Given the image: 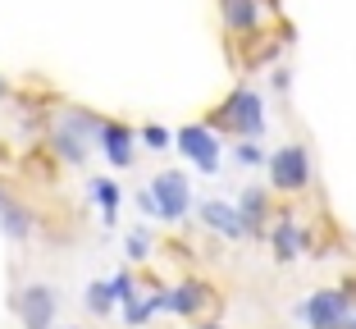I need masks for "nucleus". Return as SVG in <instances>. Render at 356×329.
I'll use <instances>...</instances> for the list:
<instances>
[{
    "label": "nucleus",
    "mask_w": 356,
    "mask_h": 329,
    "mask_svg": "<svg viewBox=\"0 0 356 329\" xmlns=\"http://www.w3.org/2000/svg\"><path fill=\"white\" fill-rule=\"evenodd\" d=\"M178 151H183V156H188L201 174H215V170H220V138H215V128H206V124L178 128Z\"/></svg>",
    "instance_id": "6"
},
{
    "label": "nucleus",
    "mask_w": 356,
    "mask_h": 329,
    "mask_svg": "<svg viewBox=\"0 0 356 329\" xmlns=\"http://www.w3.org/2000/svg\"><path fill=\"white\" fill-rule=\"evenodd\" d=\"M87 192H92V202L101 206L105 224H115V211H119V183H115V179H92V183H87Z\"/></svg>",
    "instance_id": "13"
},
{
    "label": "nucleus",
    "mask_w": 356,
    "mask_h": 329,
    "mask_svg": "<svg viewBox=\"0 0 356 329\" xmlns=\"http://www.w3.org/2000/svg\"><path fill=\"white\" fill-rule=\"evenodd\" d=\"M297 316L311 329H343L347 320H352V298H347L343 288H320V293H311V298L297 307Z\"/></svg>",
    "instance_id": "2"
},
{
    "label": "nucleus",
    "mask_w": 356,
    "mask_h": 329,
    "mask_svg": "<svg viewBox=\"0 0 356 329\" xmlns=\"http://www.w3.org/2000/svg\"><path fill=\"white\" fill-rule=\"evenodd\" d=\"M124 252H128V261H147V252H151V238H147V234H128Z\"/></svg>",
    "instance_id": "17"
},
{
    "label": "nucleus",
    "mask_w": 356,
    "mask_h": 329,
    "mask_svg": "<svg viewBox=\"0 0 356 329\" xmlns=\"http://www.w3.org/2000/svg\"><path fill=\"white\" fill-rule=\"evenodd\" d=\"M115 288H110V279H96L92 288H87V311H92V316H110V311H115Z\"/></svg>",
    "instance_id": "16"
},
{
    "label": "nucleus",
    "mask_w": 356,
    "mask_h": 329,
    "mask_svg": "<svg viewBox=\"0 0 356 329\" xmlns=\"http://www.w3.org/2000/svg\"><path fill=\"white\" fill-rule=\"evenodd\" d=\"M206 302H210L206 284H178V288H169V293H156V298H151V307H156V311H178V316H192V311H201Z\"/></svg>",
    "instance_id": "9"
},
{
    "label": "nucleus",
    "mask_w": 356,
    "mask_h": 329,
    "mask_svg": "<svg viewBox=\"0 0 356 329\" xmlns=\"http://www.w3.org/2000/svg\"><path fill=\"white\" fill-rule=\"evenodd\" d=\"M197 329H224V325H197Z\"/></svg>",
    "instance_id": "22"
},
{
    "label": "nucleus",
    "mask_w": 356,
    "mask_h": 329,
    "mask_svg": "<svg viewBox=\"0 0 356 329\" xmlns=\"http://www.w3.org/2000/svg\"><path fill=\"white\" fill-rule=\"evenodd\" d=\"M142 142H147L151 151H169V142H174V138H169L160 124H151V128H142Z\"/></svg>",
    "instance_id": "18"
},
{
    "label": "nucleus",
    "mask_w": 356,
    "mask_h": 329,
    "mask_svg": "<svg viewBox=\"0 0 356 329\" xmlns=\"http://www.w3.org/2000/svg\"><path fill=\"white\" fill-rule=\"evenodd\" d=\"M220 128L238 133L242 142H247V138L261 142V133H265V101H261V92H252V87H238V92H233L229 101L220 106Z\"/></svg>",
    "instance_id": "1"
},
{
    "label": "nucleus",
    "mask_w": 356,
    "mask_h": 329,
    "mask_svg": "<svg viewBox=\"0 0 356 329\" xmlns=\"http://www.w3.org/2000/svg\"><path fill=\"white\" fill-rule=\"evenodd\" d=\"M101 119H87L83 110H69V115L55 124V151H60L69 165H83L87 160V138H96Z\"/></svg>",
    "instance_id": "4"
},
{
    "label": "nucleus",
    "mask_w": 356,
    "mask_h": 329,
    "mask_svg": "<svg viewBox=\"0 0 356 329\" xmlns=\"http://www.w3.org/2000/svg\"><path fill=\"white\" fill-rule=\"evenodd\" d=\"M270 183L279 192H302L306 183H311V151L302 147V142H293V147H279L270 160Z\"/></svg>",
    "instance_id": "3"
},
{
    "label": "nucleus",
    "mask_w": 356,
    "mask_h": 329,
    "mask_svg": "<svg viewBox=\"0 0 356 329\" xmlns=\"http://www.w3.org/2000/svg\"><path fill=\"white\" fill-rule=\"evenodd\" d=\"M110 288H115L119 302H133L137 298V293H133V279H128V275H115V279H110Z\"/></svg>",
    "instance_id": "20"
},
{
    "label": "nucleus",
    "mask_w": 356,
    "mask_h": 329,
    "mask_svg": "<svg viewBox=\"0 0 356 329\" xmlns=\"http://www.w3.org/2000/svg\"><path fill=\"white\" fill-rule=\"evenodd\" d=\"M201 224H206V229H215V234H224V238H247L242 215L233 211L229 202H201Z\"/></svg>",
    "instance_id": "10"
},
{
    "label": "nucleus",
    "mask_w": 356,
    "mask_h": 329,
    "mask_svg": "<svg viewBox=\"0 0 356 329\" xmlns=\"http://www.w3.org/2000/svg\"><path fill=\"white\" fill-rule=\"evenodd\" d=\"M238 165H265V151L256 147L252 138H247V142H242V147H238Z\"/></svg>",
    "instance_id": "19"
},
{
    "label": "nucleus",
    "mask_w": 356,
    "mask_h": 329,
    "mask_svg": "<svg viewBox=\"0 0 356 329\" xmlns=\"http://www.w3.org/2000/svg\"><path fill=\"white\" fill-rule=\"evenodd\" d=\"M151 197H156L160 220H165V224H178L183 215H188V206H192V183H188V174H178V170L160 174V179L151 183Z\"/></svg>",
    "instance_id": "5"
},
{
    "label": "nucleus",
    "mask_w": 356,
    "mask_h": 329,
    "mask_svg": "<svg viewBox=\"0 0 356 329\" xmlns=\"http://www.w3.org/2000/svg\"><path fill=\"white\" fill-rule=\"evenodd\" d=\"M238 215H242V229L247 234H256L261 229V220H265V192H242V202H238Z\"/></svg>",
    "instance_id": "15"
},
{
    "label": "nucleus",
    "mask_w": 356,
    "mask_h": 329,
    "mask_svg": "<svg viewBox=\"0 0 356 329\" xmlns=\"http://www.w3.org/2000/svg\"><path fill=\"white\" fill-rule=\"evenodd\" d=\"M220 10H224L229 32H238V37L261 28V0H220Z\"/></svg>",
    "instance_id": "11"
},
{
    "label": "nucleus",
    "mask_w": 356,
    "mask_h": 329,
    "mask_svg": "<svg viewBox=\"0 0 356 329\" xmlns=\"http://www.w3.org/2000/svg\"><path fill=\"white\" fill-rule=\"evenodd\" d=\"M0 224H5V234L10 238H28L32 224H28V211H23L19 202H10V192L0 188Z\"/></svg>",
    "instance_id": "12"
},
{
    "label": "nucleus",
    "mask_w": 356,
    "mask_h": 329,
    "mask_svg": "<svg viewBox=\"0 0 356 329\" xmlns=\"http://www.w3.org/2000/svg\"><path fill=\"white\" fill-rule=\"evenodd\" d=\"M96 142H101V151H105V160L115 165V170H128L133 165V128H124V124H105L101 119V128H96Z\"/></svg>",
    "instance_id": "8"
},
{
    "label": "nucleus",
    "mask_w": 356,
    "mask_h": 329,
    "mask_svg": "<svg viewBox=\"0 0 356 329\" xmlns=\"http://www.w3.org/2000/svg\"><path fill=\"white\" fill-rule=\"evenodd\" d=\"M137 211H142V215H156V220H160V211H156V197H151V192H137Z\"/></svg>",
    "instance_id": "21"
},
{
    "label": "nucleus",
    "mask_w": 356,
    "mask_h": 329,
    "mask_svg": "<svg viewBox=\"0 0 356 329\" xmlns=\"http://www.w3.org/2000/svg\"><path fill=\"white\" fill-rule=\"evenodd\" d=\"M55 311H60V293L51 284H28L19 293V320L23 329H51Z\"/></svg>",
    "instance_id": "7"
},
{
    "label": "nucleus",
    "mask_w": 356,
    "mask_h": 329,
    "mask_svg": "<svg viewBox=\"0 0 356 329\" xmlns=\"http://www.w3.org/2000/svg\"><path fill=\"white\" fill-rule=\"evenodd\" d=\"M297 252H302V229L293 220H279V229H274V256L279 261H297Z\"/></svg>",
    "instance_id": "14"
}]
</instances>
